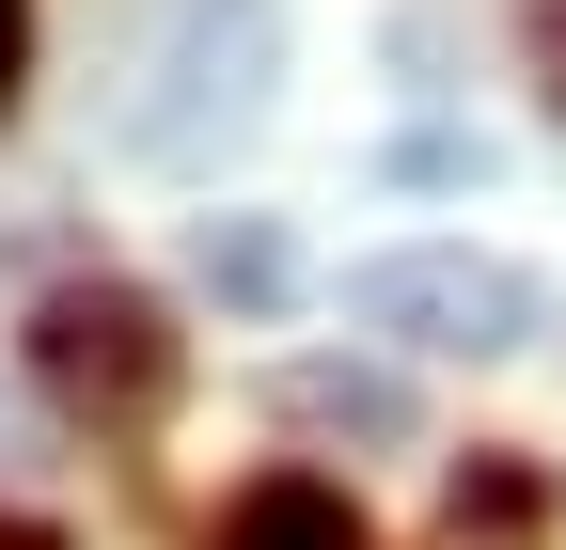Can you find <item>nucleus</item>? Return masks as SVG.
<instances>
[{
    "label": "nucleus",
    "mask_w": 566,
    "mask_h": 550,
    "mask_svg": "<svg viewBox=\"0 0 566 550\" xmlns=\"http://www.w3.org/2000/svg\"><path fill=\"white\" fill-rule=\"evenodd\" d=\"M551 95H566V32H551Z\"/></svg>",
    "instance_id": "1a4fd4ad"
},
{
    "label": "nucleus",
    "mask_w": 566,
    "mask_h": 550,
    "mask_svg": "<svg viewBox=\"0 0 566 550\" xmlns=\"http://www.w3.org/2000/svg\"><path fill=\"white\" fill-rule=\"evenodd\" d=\"M17 80H32V0H0V110H17Z\"/></svg>",
    "instance_id": "0eeeda50"
},
{
    "label": "nucleus",
    "mask_w": 566,
    "mask_h": 550,
    "mask_svg": "<svg viewBox=\"0 0 566 550\" xmlns=\"http://www.w3.org/2000/svg\"><path fill=\"white\" fill-rule=\"evenodd\" d=\"M283 409H300V425H346V441H394V425H409V393H394L378 362H300Z\"/></svg>",
    "instance_id": "39448f33"
},
{
    "label": "nucleus",
    "mask_w": 566,
    "mask_h": 550,
    "mask_svg": "<svg viewBox=\"0 0 566 550\" xmlns=\"http://www.w3.org/2000/svg\"><path fill=\"white\" fill-rule=\"evenodd\" d=\"M221 550H363V504L315 488V472H268V488H237Z\"/></svg>",
    "instance_id": "20e7f679"
},
{
    "label": "nucleus",
    "mask_w": 566,
    "mask_h": 550,
    "mask_svg": "<svg viewBox=\"0 0 566 550\" xmlns=\"http://www.w3.org/2000/svg\"><path fill=\"white\" fill-rule=\"evenodd\" d=\"M32 378L95 425H158L174 409V315L142 284H48L32 299Z\"/></svg>",
    "instance_id": "7ed1b4c3"
},
{
    "label": "nucleus",
    "mask_w": 566,
    "mask_h": 550,
    "mask_svg": "<svg viewBox=\"0 0 566 550\" xmlns=\"http://www.w3.org/2000/svg\"><path fill=\"white\" fill-rule=\"evenodd\" d=\"M268 110H283V0H158L126 47L111 142L142 173H221Z\"/></svg>",
    "instance_id": "f257e3e1"
},
{
    "label": "nucleus",
    "mask_w": 566,
    "mask_h": 550,
    "mask_svg": "<svg viewBox=\"0 0 566 550\" xmlns=\"http://www.w3.org/2000/svg\"><path fill=\"white\" fill-rule=\"evenodd\" d=\"M0 550H63V535H48V519H0Z\"/></svg>",
    "instance_id": "6e6552de"
},
{
    "label": "nucleus",
    "mask_w": 566,
    "mask_h": 550,
    "mask_svg": "<svg viewBox=\"0 0 566 550\" xmlns=\"http://www.w3.org/2000/svg\"><path fill=\"white\" fill-rule=\"evenodd\" d=\"M205 284L221 299H283V236L268 221H205Z\"/></svg>",
    "instance_id": "423d86ee"
},
{
    "label": "nucleus",
    "mask_w": 566,
    "mask_h": 550,
    "mask_svg": "<svg viewBox=\"0 0 566 550\" xmlns=\"http://www.w3.org/2000/svg\"><path fill=\"white\" fill-rule=\"evenodd\" d=\"M346 330H394V347H441V362H504L535 347V267L472 252V236H409L346 267Z\"/></svg>",
    "instance_id": "f03ea898"
}]
</instances>
